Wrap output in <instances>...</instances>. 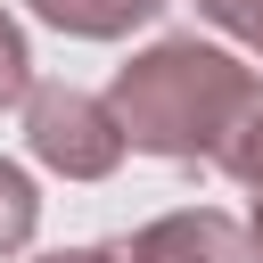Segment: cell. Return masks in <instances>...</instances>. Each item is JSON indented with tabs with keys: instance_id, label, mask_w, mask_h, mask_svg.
<instances>
[{
	"instance_id": "obj_1",
	"label": "cell",
	"mask_w": 263,
	"mask_h": 263,
	"mask_svg": "<svg viewBox=\"0 0 263 263\" xmlns=\"http://www.w3.org/2000/svg\"><path fill=\"white\" fill-rule=\"evenodd\" d=\"M255 66H238L230 49L197 41V33H173V41H148L132 66H115V123H123V148L140 156H173V164H214L230 115L255 99Z\"/></svg>"
},
{
	"instance_id": "obj_2",
	"label": "cell",
	"mask_w": 263,
	"mask_h": 263,
	"mask_svg": "<svg viewBox=\"0 0 263 263\" xmlns=\"http://www.w3.org/2000/svg\"><path fill=\"white\" fill-rule=\"evenodd\" d=\"M25 140H33V156H41L49 173H66V181H107V173L123 164V123H115V107L90 99V90H74V82H33V90H25Z\"/></svg>"
},
{
	"instance_id": "obj_3",
	"label": "cell",
	"mask_w": 263,
	"mask_h": 263,
	"mask_svg": "<svg viewBox=\"0 0 263 263\" xmlns=\"http://www.w3.org/2000/svg\"><path fill=\"white\" fill-rule=\"evenodd\" d=\"M115 263H255L247 230L214 205H181V214H156L140 222L132 238H115Z\"/></svg>"
},
{
	"instance_id": "obj_4",
	"label": "cell",
	"mask_w": 263,
	"mask_h": 263,
	"mask_svg": "<svg viewBox=\"0 0 263 263\" xmlns=\"http://www.w3.org/2000/svg\"><path fill=\"white\" fill-rule=\"evenodd\" d=\"M41 25H58V33H74V41H123L132 25H148L164 0H25Z\"/></svg>"
},
{
	"instance_id": "obj_5",
	"label": "cell",
	"mask_w": 263,
	"mask_h": 263,
	"mask_svg": "<svg viewBox=\"0 0 263 263\" xmlns=\"http://www.w3.org/2000/svg\"><path fill=\"white\" fill-rule=\"evenodd\" d=\"M214 164L230 173V181H247V189H263V82H255V99L230 115V132H222V148H214Z\"/></svg>"
},
{
	"instance_id": "obj_6",
	"label": "cell",
	"mask_w": 263,
	"mask_h": 263,
	"mask_svg": "<svg viewBox=\"0 0 263 263\" xmlns=\"http://www.w3.org/2000/svg\"><path fill=\"white\" fill-rule=\"evenodd\" d=\"M33 222H41V197H33V181L0 156V255H16V247L33 238Z\"/></svg>"
},
{
	"instance_id": "obj_7",
	"label": "cell",
	"mask_w": 263,
	"mask_h": 263,
	"mask_svg": "<svg viewBox=\"0 0 263 263\" xmlns=\"http://www.w3.org/2000/svg\"><path fill=\"white\" fill-rule=\"evenodd\" d=\"M33 90V49H25V33H16V16L0 8V107H16Z\"/></svg>"
},
{
	"instance_id": "obj_8",
	"label": "cell",
	"mask_w": 263,
	"mask_h": 263,
	"mask_svg": "<svg viewBox=\"0 0 263 263\" xmlns=\"http://www.w3.org/2000/svg\"><path fill=\"white\" fill-rule=\"evenodd\" d=\"M197 16H214L230 41H247V49H263V0H197Z\"/></svg>"
},
{
	"instance_id": "obj_9",
	"label": "cell",
	"mask_w": 263,
	"mask_h": 263,
	"mask_svg": "<svg viewBox=\"0 0 263 263\" xmlns=\"http://www.w3.org/2000/svg\"><path fill=\"white\" fill-rule=\"evenodd\" d=\"M33 263H115V247H58V255H33Z\"/></svg>"
},
{
	"instance_id": "obj_10",
	"label": "cell",
	"mask_w": 263,
	"mask_h": 263,
	"mask_svg": "<svg viewBox=\"0 0 263 263\" xmlns=\"http://www.w3.org/2000/svg\"><path fill=\"white\" fill-rule=\"evenodd\" d=\"M247 247H255V263H263V189H255V222H247Z\"/></svg>"
}]
</instances>
